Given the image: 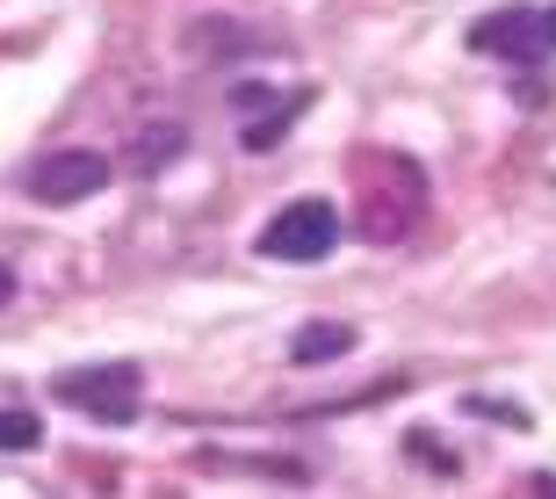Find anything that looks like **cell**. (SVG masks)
<instances>
[{"mask_svg": "<svg viewBox=\"0 0 556 499\" xmlns=\"http://www.w3.org/2000/svg\"><path fill=\"white\" fill-rule=\"evenodd\" d=\"M181 152H188V130H181V124H144L138 138H130V166H144V174L174 166Z\"/></svg>", "mask_w": 556, "mask_h": 499, "instance_id": "cell-8", "label": "cell"}, {"mask_svg": "<svg viewBox=\"0 0 556 499\" xmlns=\"http://www.w3.org/2000/svg\"><path fill=\"white\" fill-rule=\"evenodd\" d=\"M188 51H195V59H253V51H261V29L203 15V22H188Z\"/></svg>", "mask_w": 556, "mask_h": 499, "instance_id": "cell-6", "label": "cell"}, {"mask_svg": "<svg viewBox=\"0 0 556 499\" xmlns=\"http://www.w3.org/2000/svg\"><path fill=\"white\" fill-rule=\"evenodd\" d=\"M340 210L332 203H318V196H304V203H289V210H275L268 225H261V253L268 261H326L332 247H340Z\"/></svg>", "mask_w": 556, "mask_h": 499, "instance_id": "cell-4", "label": "cell"}, {"mask_svg": "<svg viewBox=\"0 0 556 499\" xmlns=\"http://www.w3.org/2000/svg\"><path fill=\"white\" fill-rule=\"evenodd\" d=\"M51 398L73 406V413H87V420H102V427H130L138 406H144V376L130 362H94V370H65L51 384Z\"/></svg>", "mask_w": 556, "mask_h": 499, "instance_id": "cell-2", "label": "cell"}, {"mask_svg": "<svg viewBox=\"0 0 556 499\" xmlns=\"http://www.w3.org/2000/svg\"><path fill=\"white\" fill-rule=\"evenodd\" d=\"M275 95L268 87H239V95H231V109H239V116H261V109H268Z\"/></svg>", "mask_w": 556, "mask_h": 499, "instance_id": "cell-11", "label": "cell"}, {"mask_svg": "<svg viewBox=\"0 0 556 499\" xmlns=\"http://www.w3.org/2000/svg\"><path fill=\"white\" fill-rule=\"evenodd\" d=\"M109 152L94 146H65V152H43L37 166H29V196L37 203H87V196H102L109 188Z\"/></svg>", "mask_w": 556, "mask_h": 499, "instance_id": "cell-5", "label": "cell"}, {"mask_svg": "<svg viewBox=\"0 0 556 499\" xmlns=\"http://www.w3.org/2000/svg\"><path fill=\"white\" fill-rule=\"evenodd\" d=\"M311 102H318V95H311V87H296V95H275V109H268V116H247V152L275 146V138H282V130L296 124V116H304Z\"/></svg>", "mask_w": 556, "mask_h": 499, "instance_id": "cell-9", "label": "cell"}, {"mask_svg": "<svg viewBox=\"0 0 556 499\" xmlns=\"http://www.w3.org/2000/svg\"><path fill=\"white\" fill-rule=\"evenodd\" d=\"M419 217H427L419 166L405 160V152H369V160H362V217H354V232H362L369 247H397Z\"/></svg>", "mask_w": 556, "mask_h": 499, "instance_id": "cell-1", "label": "cell"}, {"mask_svg": "<svg viewBox=\"0 0 556 499\" xmlns=\"http://www.w3.org/2000/svg\"><path fill=\"white\" fill-rule=\"evenodd\" d=\"M340 354H354V326H340V319H318V326H304L296 340H289V362H340Z\"/></svg>", "mask_w": 556, "mask_h": 499, "instance_id": "cell-7", "label": "cell"}, {"mask_svg": "<svg viewBox=\"0 0 556 499\" xmlns=\"http://www.w3.org/2000/svg\"><path fill=\"white\" fill-rule=\"evenodd\" d=\"M15 290H22V283H15V269H8V261H0V312H8V304H15Z\"/></svg>", "mask_w": 556, "mask_h": 499, "instance_id": "cell-12", "label": "cell"}, {"mask_svg": "<svg viewBox=\"0 0 556 499\" xmlns=\"http://www.w3.org/2000/svg\"><path fill=\"white\" fill-rule=\"evenodd\" d=\"M470 51H484V59H506V65H542V59L556 51V8L520 0V8H498V15L470 22Z\"/></svg>", "mask_w": 556, "mask_h": 499, "instance_id": "cell-3", "label": "cell"}, {"mask_svg": "<svg viewBox=\"0 0 556 499\" xmlns=\"http://www.w3.org/2000/svg\"><path fill=\"white\" fill-rule=\"evenodd\" d=\"M43 441V420L29 406H0V457H22V449H37Z\"/></svg>", "mask_w": 556, "mask_h": 499, "instance_id": "cell-10", "label": "cell"}]
</instances>
